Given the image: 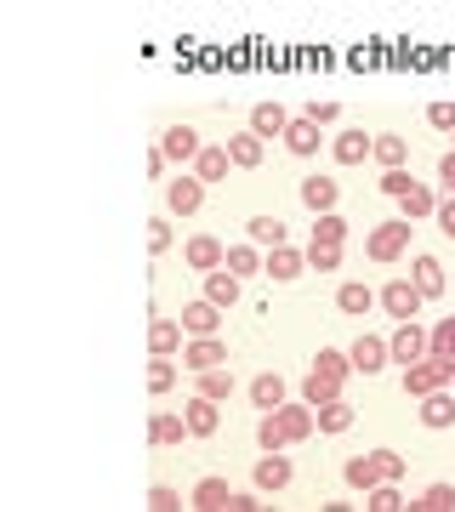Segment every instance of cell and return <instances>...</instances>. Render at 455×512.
Listing matches in <instances>:
<instances>
[{
  "mask_svg": "<svg viewBox=\"0 0 455 512\" xmlns=\"http://www.w3.org/2000/svg\"><path fill=\"white\" fill-rule=\"evenodd\" d=\"M188 507H200V512H256L262 501H256L251 490H234L228 478L211 473V478H200V484L188 490Z\"/></svg>",
  "mask_w": 455,
  "mask_h": 512,
  "instance_id": "3",
  "label": "cell"
},
{
  "mask_svg": "<svg viewBox=\"0 0 455 512\" xmlns=\"http://www.w3.org/2000/svg\"><path fill=\"white\" fill-rule=\"evenodd\" d=\"M421 302H427V296H421V285H416V279H387V285H382V308H387V319H399V325H404V319H421Z\"/></svg>",
  "mask_w": 455,
  "mask_h": 512,
  "instance_id": "6",
  "label": "cell"
},
{
  "mask_svg": "<svg viewBox=\"0 0 455 512\" xmlns=\"http://www.w3.org/2000/svg\"><path fill=\"white\" fill-rule=\"evenodd\" d=\"M433 222H438V234H450V239H455V200H450V194L438 200V217H433Z\"/></svg>",
  "mask_w": 455,
  "mask_h": 512,
  "instance_id": "49",
  "label": "cell"
},
{
  "mask_svg": "<svg viewBox=\"0 0 455 512\" xmlns=\"http://www.w3.org/2000/svg\"><path fill=\"white\" fill-rule=\"evenodd\" d=\"M410 279L421 285V296H427V302H433V296H444V262H438V256H416V262H410Z\"/></svg>",
  "mask_w": 455,
  "mask_h": 512,
  "instance_id": "27",
  "label": "cell"
},
{
  "mask_svg": "<svg viewBox=\"0 0 455 512\" xmlns=\"http://www.w3.org/2000/svg\"><path fill=\"white\" fill-rule=\"evenodd\" d=\"M296 194H302V205L319 217V211H336V200H342V183H330V177H302V183H296Z\"/></svg>",
  "mask_w": 455,
  "mask_h": 512,
  "instance_id": "18",
  "label": "cell"
},
{
  "mask_svg": "<svg viewBox=\"0 0 455 512\" xmlns=\"http://www.w3.org/2000/svg\"><path fill=\"white\" fill-rule=\"evenodd\" d=\"M182 439H194V433H188V416H177V410H154V421H148V444L165 450V444H182Z\"/></svg>",
  "mask_w": 455,
  "mask_h": 512,
  "instance_id": "17",
  "label": "cell"
},
{
  "mask_svg": "<svg viewBox=\"0 0 455 512\" xmlns=\"http://www.w3.org/2000/svg\"><path fill=\"white\" fill-rule=\"evenodd\" d=\"M313 433H319V416H313V404H273V410H262V421H256V444L262 450H291V444H308Z\"/></svg>",
  "mask_w": 455,
  "mask_h": 512,
  "instance_id": "1",
  "label": "cell"
},
{
  "mask_svg": "<svg viewBox=\"0 0 455 512\" xmlns=\"http://www.w3.org/2000/svg\"><path fill=\"white\" fill-rule=\"evenodd\" d=\"M330 154H336V165H364L370 154H376V137H364V131L353 126V131H342V137L330 143Z\"/></svg>",
  "mask_w": 455,
  "mask_h": 512,
  "instance_id": "20",
  "label": "cell"
},
{
  "mask_svg": "<svg viewBox=\"0 0 455 512\" xmlns=\"http://www.w3.org/2000/svg\"><path fill=\"white\" fill-rule=\"evenodd\" d=\"M421 421H427L433 433L455 427V393H450V387H438V393H427V399H421Z\"/></svg>",
  "mask_w": 455,
  "mask_h": 512,
  "instance_id": "24",
  "label": "cell"
},
{
  "mask_svg": "<svg viewBox=\"0 0 455 512\" xmlns=\"http://www.w3.org/2000/svg\"><path fill=\"white\" fill-rule=\"evenodd\" d=\"M182 342H188V330H182L177 319H154V325H148V353H177Z\"/></svg>",
  "mask_w": 455,
  "mask_h": 512,
  "instance_id": "30",
  "label": "cell"
},
{
  "mask_svg": "<svg viewBox=\"0 0 455 512\" xmlns=\"http://www.w3.org/2000/svg\"><path fill=\"white\" fill-rule=\"evenodd\" d=\"M182 365L194 370V376L228 365V342H222V336H188V342H182Z\"/></svg>",
  "mask_w": 455,
  "mask_h": 512,
  "instance_id": "9",
  "label": "cell"
},
{
  "mask_svg": "<svg viewBox=\"0 0 455 512\" xmlns=\"http://www.w3.org/2000/svg\"><path fill=\"white\" fill-rule=\"evenodd\" d=\"M182 416H188V433H194V439H211V433L222 427V404L205 399V393H194V399L182 404Z\"/></svg>",
  "mask_w": 455,
  "mask_h": 512,
  "instance_id": "14",
  "label": "cell"
},
{
  "mask_svg": "<svg viewBox=\"0 0 455 512\" xmlns=\"http://www.w3.org/2000/svg\"><path fill=\"white\" fill-rule=\"evenodd\" d=\"M182 262H188L194 274H211V268H222V262H228V245H222L217 234H188V245H182Z\"/></svg>",
  "mask_w": 455,
  "mask_h": 512,
  "instance_id": "10",
  "label": "cell"
},
{
  "mask_svg": "<svg viewBox=\"0 0 455 512\" xmlns=\"http://www.w3.org/2000/svg\"><path fill=\"white\" fill-rule=\"evenodd\" d=\"M251 478H256V490H285V484H291V456H285V450H262Z\"/></svg>",
  "mask_w": 455,
  "mask_h": 512,
  "instance_id": "19",
  "label": "cell"
},
{
  "mask_svg": "<svg viewBox=\"0 0 455 512\" xmlns=\"http://www.w3.org/2000/svg\"><path fill=\"white\" fill-rule=\"evenodd\" d=\"M308 268L313 274H336L342 268V245H308Z\"/></svg>",
  "mask_w": 455,
  "mask_h": 512,
  "instance_id": "41",
  "label": "cell"
},
{
  "mask_svg": "<svg viewBox=\"0 0 455 512\" xmlns=\"http://www.w3.org/2000/svg\"><path fill=\"white\" fill-rule=\"evenodd\" d=\"M410 188H416V177H410L404 165H393V171H382V194H387V200H404Z\"/></svg>",
  "mask_w": 455,
  "mask_h": 512,
  "instance_id": "42",
  "label": "cell"
},
{
  "mask_svg": "<svg viewBox=\"0 0 455 512\" xmlns=\"http://www.w3.org/2000/svg\"><path fill=\"white\" fill-rule=\"evenodd\" d=\"M347 359H353L359 376H376V370L393 365V342H387V336H359V342L347 348Z\"/></svg>",
  "mask_w": 455,
  "mask_h": 512,
  "instance_id": "11",
  "label": "cell"
},
{
  "mask_svg": "<svg viewBox=\"0 0 455 512\" xmlns=\"http://www.w3.org/2000/svg\"><path fill=\"white\" fill-rule=\"evenodd\" d=\"M364 507H370V512H399V507H410V501L399 495V484H393V478H382L376 490L364 495Z\"/></svg>",
  "mask_w": 455,
  "mask_h": 512,
  "instance_id": "40",
  "label": "cell"
},
{
  "mask_svg": "<svg viewBox=\"0 0 455 512\" xmlns=\"http://www.w3.org/2000/svg\"><path fill=\"white\" fill-rule=\"evenodd\" d=\"M376 467H382V478H393V484L404 478V456H399V450H376Z\"/></svg>",
  "mask_w": 455,
  "mask_h": 512,
  "instance_id": "47",
  "label": "cell"
},
{
  "mask_svg": "<svg viewBox=\"0 0 455 512\" xmlns=\"http://www.w3.org/2000/svg\"><path fill=\"white\" fill-rule=\"evenodd\" d=\"M228 154H234L239 171H256L262 154H268V137H256V131H234V137H228Z\"/></svg>",
  "mask_w": 455,
  "mask_h": 512,
  "instance_id": "23",
  "label": "cell"
},
{
  "mask_svg": "<svg viewBox=\"0 0 455 512\" xmlns=\"http://www.w3.org/2000/svg\"><path fill=\"white\" fill-rule=\"evenodd\" d=\"M410 234H416V228H410V217H393V222H376V228H370V234H364V256H370V262H399L404 251H410Z\"/></svg>",
  "mask_w": 455,
  "mask_h": 512,
  "instance_id": "5",
  "label": "cell"
},
{
  "mask_svg": "<svg viewBox=\"0 0 455 512\" xmlns=\"http://www.w3.org/2000/svg\"><path fill=\"white\" fill-rule=\"evenodd\" d=\"M194 393H205V399L228 404V399H234V370H228V365H217V370H200V387H194Z\"/></svg>",
  "mask_w": 455,
  "mask_h": 512,
  "instance_id": "36",
  "label": "cell"
},
{
  "mask_svg": "<svg viewBox=\"0 0 455 512\" xmlns=\"http://www.w3.org/2000/svg\"><path fill=\"white\" fill-rule=\"evenodd\" d=\"M200 205H205V183L194 177V171H182V177L165 183V211H171V217H194Z\"/></svg>",
  "mask_w": 455,
  "mask_h": 512,
  "instance_id": "8",
  "label": "cell"
},
{
  "mask_svg": "<svg viewBox=\"0 0 455 512\" xmlns=\"http://www.w3.org/2000/svg\"><path fill=\"white\" fill-rule=\"evenodd\" d=\"M165 165H171V160H165V148L154 143V148H148V177H165Z\"/></svg>",
  "mask_w": 455,
  "mask_h": 512,
  "instance_id": "51",
  "label": "cell"
},
{
  "mask_svg": "<svg viewBox=\"0 0 455 512\" xmlns=\"http://www.w3.org/2000/svg\"><path fill=\"white\" fill-rule=\"evenodd\" d=\"M427 126H438V131H455V103H427Z\"/></svg>",
  "mask_w": 455,
  "mask_h": 512,
  "instance_id": "45",
  "label": "cell"
},
{
  "mask_svg": "<svg viewBox=\"0 0 455 512\" xmlns=\"http://www.w3.org/2000/svg\"><path fill=\"white\" fill-rule=\"evenodd\" d=\"M228 165H234V154H228V143H205L200 148V160H194V177H200V183H222V177H228Z\"/></svg>",
  "mask_w": 455,
  "mask_h": 512,
  "instance_id": "25",
  "label": "cell"
},
{
  "mask_svg": "<svg viewBox=\"0 0 455 512\" xmlns=\"http://www.w3.org/2000/svg\"><path fill=\"white\" fill-rule=\"evenodd\" d=\"M404 154H410V143H404V137H393V131H382V137H376V154H370V160L382 165V171H393V165H404Z\"/></svg>",
  "mask_w": 455,
  "mask_h": 512,
  "instance_id": "38",
  "label": "cell"
},
{
  "mask_svg": "<svg viewBox=\"0 0 455 512\" xmlns=\"http://www.w3.org/2000/svg\"><path fill=\"white\" fill-rule=\"evenodd\" d=\"M308 245H347V217L342 211H319L313 217V239Z\"/></svg>",
  "mask_w": 455,
  "mask_h": 512,
  "instance_id": "33",
  "label": "cell"
},
{
  "mask_svg": "<svg viewBox=\"0 0 455 512\" xmlns=\"http://www.w3.org/2000/svg\"><path fill=\"white\" fill-rule=\"evenodd\" d=\"M313 416H319V433H347V427H353V404L347 399L313 404Z\"/></svg>",
  "mask_w": 455,
  "mask_h": 512,
  "instance_id": "35",
  "label": "cell"
},
{
  "mask_svg": "<svg viewBox=\"0 0 455 512\" xmlns=\"http://www.w3.org/2000/svg\"><path fill=\"white\" fill-rule=\"evenodd\" d=\"M302 114H308V120H319V126H336V114H342V109H336V103H319V97H313V103H308Z\"/></svg>",
  "mask_w": 455,
  "mask_h": 512,
  "instance_id": "48",
  "label": "cell"
},
{
  "mask_svg": "<svg viewBox=\"0 0 455 512\" xmlns=\"http://www.w3.org/2000/svg\"><path fill=\"white\" fill-rule=\"evenodd\" d=\"M291 120H296V114H285L279 103H256V109H251V131H256V137H285Z\"/></svg>",
  "mask_w": 455,
  "mask_h": 512,
  "instance_id": "28",
  "label": "cell"
},
{
  "mask_svg": "<svg viewBox=\"0 0 455 512\" xmlns=\"http://www.w3.org/2000/svg\"><path fill=\"white\" fill-rule=\"evenodd\" d=\"M433 353H450L455 359V319H438L433 325Z\"/></svg>",
  "mask_w": 455,
  "mask_h": 512,
  "instance_id": "46",
  "label": "cell"
},
{
  "mask_svg": "<svg viewBox=\"0 0 455 512\" xmlns=\"http://www.w3.org/2000/svg\"><path fill=\"white\" fill-rule=\"evenodd\" d=\"M387 342H393V365H416V359H427V353H433V330H421L416 319H404Z\"/></svg>",
  "mask_w": 455,
  "mask_h": 512,
  "instance_id": "7",
  "label": "cell"
},
{
  "mask_svg": "<svg viewBox=\"0 0 455 512\" xmlns=\"http://www.w3.org/2000/svg\"><path fill=\"white\" fill-rule=\"evenodd\" d=\"M205 296H211L217 308H234V302H239V274H234V268H228V262H222V268H211V274H205Z\"/></svg>",
  "mask_w": 455,
  "mask_h": 512,
  "instance_id": "26",
  "label": "cell"
},
{
  "mask_svg": "<svg viewBox=\"0 0 455 512\" xmlns=\"http://www.w3.org/2000/svg\"><path fill=\"white\" fill-rule=\"evenodd\" d=\"M399 217H410V222H427V217H438V194L427 183H416L410 194L399 200Z\"/></svg>",
  "mask_w": 455,
  "mask_h": 512,
  "instance_id": "29",
  "label": "cell"
},
{
  "mask_svg": "<svg viewBox=\"0 0 455 512\" xmlns=\"http://www.w3.org/2000/svg\"><path fill=\"white\" fill-rule=\"evenodd\" d=\"M268 279H279V285H291V279L308 274V251H296V245H273L268 251V268H262Z\"/></svg>",
  "mask_w": 455,
  "mask_h": 512,
  "instance_id": "15",
  "label": "cell"
},
{
  "mask_svg": "<svg viewBox=\"0 0 455 512\" xmlns=\"http://www.w3.org/2000/svg\"><path fill=\"white\" fill-rule=\"evenodd\" d=\"M319 120H308V114H296L291 126H285V148H291L296 160H313V154H319V148H325V137H319Z\"/></svg>",
  "mask_w": 455,
  "mask_h": 512,
  "instance_id": "13",
  "label": "cell"
},
{
  "mask_svg": "<svg viewBox=\"0 0 455 512\" xmlns=\"http://www.w3.org/2000/svg\"><path fill=\"white\" fill-rule=\"evenodd\" d=\"M148 507H154V512H177V507H182V495L171 490V484H154V490H148Z\"/></svg>",
  "mask_w": 455,
  "mask_h": 512,
  "instance_id": "44",
  "label": "cell"
},
{
  "mask_svg": "<svg viewBox=\"0 0 455 512\" xmlns=\"http://www.w3.org/2000/svg\"><path fill=\"white\" fill-rule=\"evenodd\" d=\"M160 148H165V160L194 165L205 143H200V131H194V126H165V131H160Z\"/></svg>",
  "mask_w": 455,
  "mask_h": 512,
  "instance_id": "12",
  "label": "cell"
},
{
  "mask_svg": "<svg viewBox=\"0 0 455 512\" xmlns=\"http://www.w3.org/2000/svg\"><path fill=\"white\" fill-rule=\"evenodd\" d=\"M376 302H382V296L370 291V285H359V279H342V291H336V308H342L347 319H364Z\"/></svg>",
  "mask_w": 455,
  "mask_h": 512,
  "instance_id": "22",
  "label": "cell"
},
{
  "mask_svg": "<svg viewBox=\"0 0 455 512\" xmlns=\"http://www.w3.org/2000/svg\"><path fill=\"white\" fill-rule=\"evenodd\" d=\"M438 387H455V359L450 353H427V359H416V365H404V393H410V399H427V393H438Z\"/></svg>",
  "mask_w": 455,
  "mask_h": 512,
  "instance_id": "4",
  "label": "cell"
},
{
  "mask_svg": "<svg viewBox=\"0 0 455 512\" xmlns=\"http://www.w3.org/2000/svg\"><path fill=\"white\" fill-rule=\"evenodd\" d=\"M438 183H444V194L455 200V148L444 154V160H438Z\"/></svg>",
  "mask_w": 455,
  "mask_h": 512,
  "instance_id": "50",
  "label": "cell"
},
{
  "mask_svg": "<svg viewBox=\"0 0 455 512\" xmlns=\"http://www.w3.org/2000/svg\"><path fill=\"white\" fill-rule=\"evenodd\" d=\"M222 313H228V308H217L211 296H200V302H188V308H182V330H188V336H217Z\"/></svg>",
  "mask_w": 455,
  "mask_h": 512,
  "instance_id": "16",
  "label": "cell"
},
{
  "mask_svg": "<svg viewBox=\"0 0 455 512\" xmlns=\"http://www.w3.org/2000/svg\"><path fill=\"white\" fill-rule=\"evenodd\" d=\"M228 268H234L239 279L262 274V268H268V251H262V245H251V239H245V245H228Z\"/></svg>",
  "mask_w": 455,
  "mask_h": 512,
  "instance_id": "34",
  "label": "cell"
},
{
  "mask_svg": "<svg viewBox=\"0 0 455 512\" xmlns=\"http://www.w3.org/2000/svg\"><path fill=\"white\" fill-rule=\"evenodd\" d=\"M347 376H353V359H347L342 348H319V359H313L308 376H302V399H308V404H330V399H342Z\"/></svg>",
  "mask_w": 455,
  "mask_h": 512,
  "instance_id": "2",
  "label": "cell"
},
{
  "mask_svg": "<svg viewBox=\"0 0 455 512\" xmlns=\"http://www.w3.org/2000/svg\"><path fill=\"white\" fill-rule=\"evenodd\" d=\"M251 404H256V410H273V404H285V376H279V370H262V376L251 382Z\"/></svg>",
  "mask_w": 455,
  "mask_h": 512,
  "instance_id": "32",
  "label": "cell"
},
{
  "mask_svg": "<svg viewBox=\"0 0 455 512\" xmlns=\"http://www.w3.org/2000/svg\"><path fill=\"white\" fill-rule=\"evenodd\" d=\"M410 512H455V484H427V490L410 501Z\"/></svg>",
  "mask_w": 455,
  "mask_h": 512,
  "instance_id": "37",
  "label": "cell"
},
{
  "mask_svg": "<svg viewBox=\"0 0 455 512\" xmlns=\"http://www.w3.org/2000/svg\"><path fill=\"white\" fill-rule=\"evenodd\" d=\"M342 478H347V490L370 495V490H376V484H382V467H376V450H370V456H347Z\"/></svg>",
  "mask_w": 455,
  "mask_h": 512,
  "instance_id": "21",
  "label": "cell"
},
{
  "mask_svg": "<svg viewBox=\"0 0 455 512\" xmlns=\"http://www.w3.org/2000/svg\"><path fill=\"white\" fill-rule=\"evenodd\" d=\"M177 387V365H171V353H154L148 359V393H171Z\"/></svg>",
  "mask_w": 455,
  "mask_h": 512,
  "instance_id": "39",
  "label": "cell"
},
{
  "mask_svg": "<svg viewBox=\"0 0 455 512\" xmlns=\"http://www.w3.org/2000/svg\"><path fill=\"white\" fill-rule=\"evenodd\" d=\"M245 239H251V245H262V251H273V245H291L279 217H251V222H245Z\"/></svg>",
  "mask_w": 455,
  "mask_h": 512,
  "instance_id": "31",
  "label": "cell"
},
{
  "mask_svg": "<svg viewBox=\"0 0 455 512\" xmlns=\"http://www.w3.org/2000/svg\"><path fill=\"white\" fill-rule=\"evenodd\" d=\"M171 217H148V251H171Z\"/></svg>",
  "mask_w": 455,
  "mask_h": 512,
  "instance_id": "43",
  "label": "cell"
}]
</instances>
